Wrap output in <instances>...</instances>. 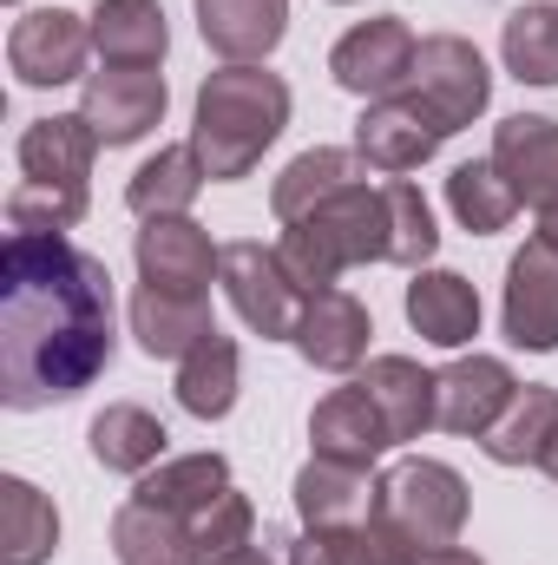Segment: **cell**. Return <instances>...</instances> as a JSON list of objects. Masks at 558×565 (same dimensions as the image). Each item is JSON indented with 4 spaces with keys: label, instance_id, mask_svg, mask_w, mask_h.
I'll return each instance as SVG.
<instances>
[{
    "label": "cell",
    "instance_id": "ac0fdd59",
    "mask_svg": "<svg viewBox=\"0 0 558 565\" xmlns=\"http://www.w3.org/2000/svg\"><path fill=\"white\" fill-rule=\"evenodd\" d=\"M296 513H302V533H329V526H362L375 513V487H368V467H348V460H329L315 454L302 473H296Z\"/></svg>",
    "mask_w": 558,
    "mask_h": 565
},
{
    "label": "cell",
    "instance_id": "4fadbf2b",
    "mask_svg": "<svg viewBox=\"0 0 558 565\" xmlns=\"http://www.w3.org/2000/svg\"><path fill=\"white\" fill-rule=\"evenodd\" d=\"M513 395H519V382H513V369L500 355H460L453 369L433 375V427L480 440L486 427L513 408Z\"/></svg>",
    "mask_w": 558,
    "mask_h": 565
},
{
    "label": "cell",
    "instance_id": "8992f818",
    "mask_svg": "<svg viewBox=\"0 0 558 565\" xmlns=\"http://www.w3.org/2000/svg\"><path fill=\"white\" fill-rule=\"evenodd\" d=\"M415 53H420V40L408 33V20L401 13H382V20H362V26H348L335 40L329 73L355 99H395L415 79Z\"/></svg>",
    "mask_w": 558,
    "mask_h": 565
},
{
    "label": "cell",
    "instance_id": "f1b7e54d",
    "mask_svg": "<svg viewBox=\"0 0 558 565\" xmlns=\"http://www.w3.org/2000/svg\"><path fill=\"white\" fill-rule=\"evenodd\" d=\"M237 382H244V355L230 335H204L184 362H178V402L197 422H224L237 408Z\"/></svg>",
    "mask_w": 558,
    "mask_h": 565
},
{
    "label": "cell",
    "instance_id": "3957f363",
    "mask_svg": "<svg viewBox=\"0 0 558 565\" xmlns=\"http://www.w3.org/2000/svg\"><path fill=\"white\" fill-rule=\"evenodd\" d=\"M282 270L302 282V296L315 289H335L342 270H362V264H388V191L382 184H348L335 191L329 204H315L309 217H296L277 244Z\"/></svg>",
    "mask_w": 558,
    "mask_h": 565
},
{
    "label": "cell",
    "instance_id": "7c38bea8",
    "mask_svg": "<svg viewBox=\"0 0 558 565\" xmlns=\"http://www.w3.org/2000/svg\"><path fill=\"white\" fill-rule=\"evenodd\" d=\"M500 322H506V342H513V349H533V355H552L558 349V250L552 244L533 237V244L506 264Z\"/></svg>",
    "mask_w": 558,
    "mask_h": 565
},
{
    "label": "cell",
    "instance_id": "7a4b0ae2",
    "mask_svg": "<svg viewBox=\"0 0 558 565\" xmlns=\"http://www.w3.org/2000/svg\"><path fill=\"white\" fill-rule=\"evenodd\" d=\"M289 126V86L264 66H217L197 86V119H191V151L204 158L211 184H237L264 164V151Z\"/></svg>",
    "mask_w": 558,
    "mask_h": 565
},
{
    "label": "cell",
    "instance_id": "d4e9b609",
    "mask_svg": "<svg viewBox=\"0 0 558 565\" xmlns=\"http://www.w3.org/2000/svg\"><path fill=\"white\" fill-rule=\"evenodd\" d=\"M552 440H558V388H539V382H526L513 395V408L480 434L493 467H539Z\"/></svg>",
    "mask_w": 558,
    "mask_h": 565
},
{
    "label": "cell",
    "instance_id": "b9f144b4",
    "mask_svg": "<svg viewBox=\"0 0 558 565\" xmlns=\"http://www.w3.org/2000/svg\"><path fill=\"white\" fill-rule=\"evenodd\" d=\"M342 7H348V0H342Z\"/></svg>",
    "mask_w": 558,
    "mask_h": 565
},
{
    "label": "cell",
    "instance_id": "83f0119b",
    "mask_svg": "<svg viewBox=\"0 0 558 565\" xmlns=\"http://www.w3.org/2000/svg\"><path fill=\"white\" fill-rule=\"evenodd\" d=\"M53 546H60V513H53V500H46L33 480L7 473V480H0V565H46Z\"/></svg>",
    "mask_w": 558,
    "mask_h": 565
},
{
    "label": "cell",
    "instance_id": "ab89813d",
    "mask_svg": "<svg viewBox=\"0 0 558 565\" xmlns=\"http://www.w3.org/2000/svg\"><path fill=\"white\" fill-rule=\"evenodd\" d=\"M539 244H552V250H558V204H552V211H539Z\"/></svg>",
    "mask_w": 558,
    "mask_h": 565
},
{
    "label": "cell",
    "instance_id": "e0dca14e",
    "mask_svg": "<svg viewBox=\"0 0 558 565\" xmlns=\"http://www.w3.org/2000/svg\"><path fill=\"white\" fill-rule=\"evenodd\" d=\"M197 33L230 66H257L289 33V0H197Z\"/></svg>",
    "mask_w": 558,
    "mask_h": 565
},
{
    "label": "cell",
    "instance_id": "484cf974",
    "mask_svg": "<svg viewBox=\"0 0 558 565\" xmlns=\"http://www.w3.org/2000/svg\"><path fill=\"white\" fill-rule=\"evenodd\" d=\"M362 388L375 395V408H382L395 447L401 440H420L433 427V375L420 369L415 355H375L368 375H362Z\"/></svg>",
    "mask_w": 558,
    "mask_h": 565
},
{
    "label": "cell",
    "instance_id": "ba28073f",
    "mask_svg": "<svg viewBox=\"0 0 558 565\" xmlns=\"http://www.w3.org/2000/svg\"><path fill=\"white\" fill-rule=\"evenodd\" d=\"M408 86L447 119V132L473 126V119L486 113V99H493V73H486L480 46L460 40V33H427V40H420L415 79H408Z\"/></svg>",
    "mask_w": 558,
    "mask_h": 565
},
{
    "label": "cell",
    "instance_id": "f35d334b",
    "mask_svg": "<svg viewBox=\"0 0 558 565\" xmlns=\"http://www.w3.org/2000/svg\"><path fill=\"white\" fill-rule=\"evenodd\" d=\"M217 565H277L264 546H244V553H230V559H217Z\"/></svg>",
    "mask_w": 558,
    "mask_h": 565
},
{
    "label": "cell",
    "instance_id": "6da1fadb",
    "mask_svg": "<svg viewBox=\"0 0 558 565\" xmlns=\"http://www.w3.org/2000/svg\"><path fill=\"white\" fill-rule=\"evenodd\" d=\"M112 369V270L66 231H7L0 402L13 415L86 395Z\"/></svg>",
    "mask_w": 558,
    "mask_h": 565
},
{
    "label": "cell",
    "instance_id": "d6986e66",
    "mask_svg": "<svg viewBox=\"0 0 558 565\" xmlns=\"http://www.w3.org/2000/svg\"><path fill=\"white\" fill-rule=\"evenodd\" d=\"M132 335H139V349L151 362H184L204 335H217L211 296H171V289L139 282V296H132Z\"/></svg>",
    "mask_w": 558,
    "mask_h": 565
},
{
    "label": "cell",
    "instance_id": "836d02e7",
    "mask_svg": "<svg viewBox=\"0 0 558 565\" xmlns=\"http://www.w3.org/2000/svg\"><path fill=\"white\" fill-rule=\"evenodd\" d=\"M447 211L460 217V231L493 237V231H506V224H513L519 198H513V184L500 178V164H493V158H473V164H453V178H447Z\"/></svg>",
    "mask_w": 558,
    "mask_h": 565
},
{
    "label": "cell",
    "instance_id": "4dcf8cb0",
    "mask_svg": "<svg viewBox=\"0 0 558 565\" xmlns=\"http://www.w3.org/2000/svg\"><path fill=\"white\" fill-rule=\"evenodd\" d=\"M204 158L191 151V145H164L158 158H144L139 171H132V184H126V204L139 211V217H184L191 204H197V191H204Z\"/></svg>",
    "mask_w": 558,
    "mask_h": 565
},
{
    "label": "cell",
    "instance_id": "603a6c76",
    "mask_svg": "<svg viewBox=\"0 0 558 565\" xmlns=\"http://www.w3.org/2000/svg\"><path fill=\"white\" fill-rule=\"evenodd\" d=\"M362 178H368V158H362V151L315 145V151H302V158L282 164L277 191H270V211H277L282 224H296V217H309L315 204H329L335 191H348V184H362Z\"/></svg>",
    "mask_w": 558,
    "mask_h": 565
},
{
    "label": "cell",
    "instance_id": "ffe728a7",
    "mask_svg": "<svg viewBox=\"0 0 558 565\" xmlns=\"http://www.w3.org/2000/svg\"><path fill=\"white\" fill-rule=\"evenodd\" d=\"M408 322L433 349H466L480 335V289L460 270H415L408 282Z\"/></svg>",
    "mask_w": 558,
    "mask_h": 565
},
{
    "label": "cell",
    "instance_id": "60d3db41",
    "mask_svg": "<svg viewBox=\"0 0 558 565\" xmlns=\"http://www.w3.org/2000/svg\"><path fill=\"white\" fill-rule=\"evenodd\" d=\"M539 467H546V473H552V480H558V440H552V447H546V460H539Z\"/></svg>",
    "mask_w": 558,
    "mask_h": 565
},
{
    "label": "cell",
    "instance_id": "5b68a950",
    "mask_svg": "<svg viewBox=\"0 0 558 565\" xmlns=\"http://www.w3.org/2000/svg\"><path fill=\"white\" fill-rule=\"evenodd\" d=\"M224 296H230V309L250 322V335H264V342H296V322H302V282L282 270L277 244H224Z\"/></svg>",
    "mask_w": 558,
    "mask_h": 565
},
{
    "label": "cell",
    "instance_id": "5bb4252c",
    "mask_svg": "<svg viewBox=\"0 0 558 565\" xmlns=\"http://www.w3.org/2000/svg\"><path fill=\"white\" fill-rule=\"evenodd\" d=\"M368 335H375V322H368L362 296H348V289H315V296L302 302L296 349H302L309 369H322V375H348V369H362Z\"/></svg>",
    "mask_w": 558,
    "mask_h": 565
},
{
    "label": "cell",
    "instance_id": "74e56055",
    "mask_svg": "<svg viewBox=\"0 0 558 565\" xmlns=\"http://www.w3.org/2000/svg\"><path fill=\"white\" fill-rule=\"evenodd\" d=\"M420 565H486V559H480V553H466V546H433Z\"/></svg>",
    "mask_w": 558,
    "mask_h": 565
},
{
    "label": "cell",
    "instance_id": "277c9868",
    "mask_svg": "<svg viewBox=\"0 0 558 565\" xmlns=\"http://www.w3.org/2000/svg\"><path fill=\"white\" fill-rule=\"evenodd\" d=\"M466 507H473V493L447 460H420L415 454V460H395L375 480V520L395 526L401 540H415L420 553L453 546L460 526H466Z\"/></svg>",
    "mask_w": 558,
    "mask_h": 565
},
{
    "label": "cell",
    "instance_id": "cb8c5ba5",
    "mask_svg": "<svg viewBox=\"0 0 558 565\" xmlns=\"http://www.w3.org/2000/svg\"><path fill=\"white\" fill-rule=\"evenodd\" d=\"M86 20H93V46H99L106 66H158L164 46H171V26H164L158 0H99Z\"/></svg>",
    "mask_w": 558,
    "mask_h": 565
},
{
    "label": "cell",
    "instance_id": "8d00e7d4",
    "mask_svg": "<svg viewBox=\"0 0 558 565\" xmlns=\"http://www.w3.org/2000/svg\"><path fill=\"white\" fill-rule=\"evenodd\" d=\"M244 546H257V507L230 487V493H217L191 520V553H197V565H217V559H230V553H244Z\"/></svg>",
    "mask_w": 558,
    "mask_h": 565
},
{
    "label": "cell",
    "instance_id": "52a82bcc",
    "mask_svg": "<svg viewBox=\"0 0 558 565\" xmlns=\"http://www.w3.org/2000/svg\"><path fill=\"white\" fill-rule=\"evenodd\" d=\"M447 139H453V132H447V119L420 99L415 86H408V93H395V99H368V113L355 119V151H362L375 171H388V178L420 171V164H427Z\"/></svg>",
    "mask_w": 558,
    "mask_h": 565
},
{
    "label": "cell",
    "instance_id": "7402d4cb",
    "mask_svg": "<svg viewBox=\"0 0 558 565\" xmlns=\"http://www.w3.org/2000/svg\"><path fill=\"white\" fill-rule=\"evenodd\" d=\"M217 493H230V460H224V454H178V460H158L151 473H139V487H132V500L171 513V520H184V526H191Z\"/></svg>",
    "mask_w": 558,
    "mask_h": 565
},
{
    "label": "cell",
    "instance_id": "f546056e",
    "mask_svg": "<svg viewBox=\"0 0 558 565\" xmlns=\"http://www.w3.org/2000/svg\"><path fill=\"white\" fill-rule=\"evenodd\" d=\"M93 460L106 467V473H151L158 460H164V422L139 408V402H112L106 415H93Z\"/></svg>",
    "mask_w": 558,
    "mask_h": 565
},
{
    "label": "cell",
    "instance_id": "8fae6325",
    "mask_svg": "<svg viewBox=\"0 0 558 565\" xmlns=\"http://www.w3.org/2000/svg\"><path fill=\"white\" fill-rule=\"evenodd\" d=\"M132 257H139V282L171 296H211V277L224 270V250L191 217H144Z\"/></svg>",
    "mask_w": 558,
    "mask_h": 565
},
{
    "label": "cell",
    "instance_id": "44dd1931",
    "mask_svg": "<svg viewBox=\"0 0 558 565\" xmlns=\"http://www.w3.org/2000/svg\"><path fill=\"white\" fill-rule=\"evenodd\" d=\"M93 158H99V132L86 126V113H53L20 132V171L33 184H86Z\"/></svg>",
    "mask_w": 558,
    "mask_h": 565
},
{
    "label": "cell",
    "instance_id": "9a60e30c",
    "mask_svg": "<svg viewBox=\"0 0 558 565\" xmlns=\"http://www.w3.org/2000/svg\"><path fill=\"white\" fill-rule=\"evenodd\" d=\"M493 164H500V178L513 184L519 204L552 211L558 204V119H539V113L500 119V132H493Z\"/></svg>",
    "mask_w": 558,
    "mask_h": 565
},
{
    "label": "cell",
    "instance_id": "d590c367",
    "mask_svg": "<svg viewBox=\"0 0 558 565\" xmlns=\"http://www.w3.org/2000/svg\"><path fill=\"white\" fill-rule=\"evenodd\" d=\"M86 211H93L86 184H33V178H20L7 191V224L13 231H73V224H86Z\"/></svg>",
    "mask_w": 558,
    "mask_h": 565
},
{
    "label": "cell",
    "instance_id": "9c48e42d",
    "mask_svg": "<svg viewBox=\"0 0 558 565\" xmlns=\"http://www.w3.org/2000/svg\"><path fill=\"white\" fill-rule=\"evenodd\" d=\"M86 53H93V20H79L66 7L20 13L7 33V66L20 86H66L86 73Z\"/></svg>",
    "mask_w": 558,
    "mask_h": 565
},
{
    "label": "cell",
    "instance_id": "2e32d148",
    "mask_svg": "<svg viewBox=\"0 0 558 565\" xmlns=\"http://www.w3.org/2000/svg\"><path fill=\"white\" fill-rule=\"evenodd\" d=\"M309 440H315V454L348 460V467H375V460L395 447V440H388V422H382V408H375V395H368L362 382H348V388H335V395L315 402V415H309Z\"/></svg>",
    "mask_w": 558,
    "mask_h": 565
},
{
    "label": "cell",
    "instance_id": "1f68e13d",
    "mask_svg": "<svg viewBox=\"0 0 558 565\" xmlns=\"http://www.w3.org/2000/svg\"><path fill=\"white\" fill-rule=\"evenodd\" d=\"M112 553H119V565H197L191 526L144 507V500H126L112 513Z\"/></svg>",
    "mask_w": 558,
    "mask_h": 565
},
{
    "label": "cell",
    "instance_id": "30bf717a",
    "mask_svg": "<svg viewBox=\"0 0 558 565\" xmlns=\"http://www.w3.org/2000/svg\"><path fill=\"white\" fill-rule=\"evenodd\" d=\"M164 106H171V93H164V73H151V66H106L79 93V113H86V126L99 132L106 151L139 145L164 119Z\"/></svg>",
    "mask_w": 558,
    "mask_h": 565
},
{
    "label": "cell",
    "instance_id": "e575fe53",
    "mask_svg": "<svg viewBox=\"0 0 558 565\" xmlns=\"http://www.w3.org/2000/svg\"><path fill=\"white\" fill-rule=\"evenodd\" d=\"M382 191H388V264H401V270H420V264L440 250L433 211H427V198H420L415 178H388Z\"/></svg>",
    "mask_w": 558,
    "mask_h": 565
},
{
    "label": "cell",
    "instance_id": "4316f807",
    "mask_svg": "<svg viewBox=\"0 0 558 565\" xmlns=\"http://www.w3.org/2000/svg\"><path fill=\"white\" fill-rule=\"evenodd\" d=\"M415 540H401L395 526H382L375 513L362 526H329V533H302L289 546V565H420Z\"/></svg>",
    "mask_w": 558,
    "mask_h": 565
},
{
    "label": "cell",
    "instance_id": "d6a6232c",
    "mask_svg": "<svg viewBox=\"0 0 558 565\" xmlns=\"http://www.w3.org/2000/svg\"><path fill=\"white\" fill-rule=\"evenodd\" d=\"M500 60L519 86H558V7L552 0H526L506 33H500Z\"/></svg>",
    "mask_w": 558,
    "mask_h": 565
}]
</instances>
